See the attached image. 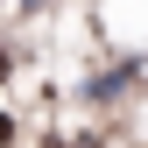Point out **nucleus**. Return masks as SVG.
Wrapping results in <instances>:
<instances>
[{
    "label": "nucleus",
    "mask_w": 148,
    "mask_h": 148,
    "mask_svg": "<svg viewBox=\"0 0 148 148\" xmlns=\"http://www.w3.org/2000/svg\"><path fill=\"white\" fill-rule=\"evenodd\" d=\"M7 141H14V120H7V113H0V148H7Z\"/></svg>",
    "instance_id": "1"
},
{
    "label": "nucleus",
    "mask_w": 148,
    "mask_h": 148,
    "mask_svg": "<svg viewBox=\"0 0 148 148\" xmlns=\"http://www.w3.org/2000/svg\"><path fill=\"white\" fill-rule=\"evenodd\" d=\"M7 71H14V57H7V42H0V78H7Z\"/></svg>",
    "instance_id": "2"
},
{
    "label": "nucleus",
    "mask_w": 148,
    "mask_h": 148,
    "mask_svg": "<svg viewBox=\"0 0 148 148\" xmlns=\"http://www.w3.org/2000/svg\"><path fill=\"white\" fill-rule=\"evenodd\" d=\"M21 7H42V0H21Z\"/></svg>",
    "instance_id": "3"
}]
</instances>
